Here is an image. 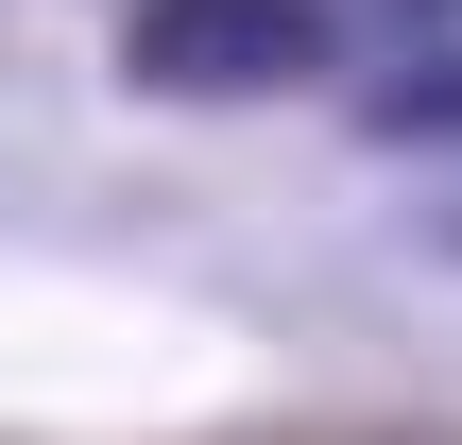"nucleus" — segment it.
Wrapping results in <instances>:
<instances>
[{"mask_svg": "<svg viewBox=\"0 0 462 445\" xmlns=\"http://www.w3.org/2000/svg\"><path fill=\"white\" fill-rule=\"evenodd\" d=\"M377 137H462V69H411V86H377Z\"/></svg>", "mask_w": 462, "mask_h": 445, "instance_id": "obj_2", "label": "nucleus"}, {"mask_svg": "<svg viewBox=\"0 0 462 445\" xmlns=\"http://www.w3.org/2000/svg\"><path fill=\"white\" fill-rule=\"evenodd\" d=\"M343 17L326 0H137V86L171 103H257V86H326Z\"/></svg>", "mask_w": 462, "mask_h": 445, "instance_id": "obj_1", "label": "nucleus"}]
</instances>
